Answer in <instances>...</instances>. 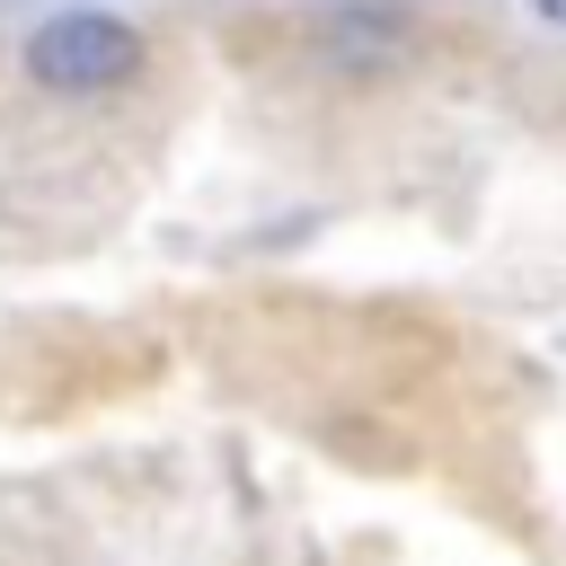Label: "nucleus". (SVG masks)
<instances>
[{
	"instance_id": "nucleus-2",
	"label": "nucleus",
	"mask_w": 566,
	"mask_h": 566,
	"mask_svg": "<svg viewBox=\"0 0 566 566\" xmlns=\"http://www.w3.org/2000/svg\"><path fill=\"white\" fill-rule=\"evenodd\" d=\"M407 44H416V27H407L398 9H380V0H336V9L318 18V53H327V71H345V80L398 71Z\"/></svg>"
},
{
	"instance_id": "nucleus-1",
	"label": "nucleus",
	"mask_w": 566,
	"mask_h": 566,
	"mask_svg": "<svg viewBox=\"0 0 566 566\" xmlns=\"http://www.w3.org/2000/svg\"><path fill=\"white\" fill-rule=\"evenodd\" d=\"M27 80L35 88H53V97H106V88H124L142 62H150V44H142V27H124L115 9H62V18H44L35 35H27Z\"/></svg>"
},
{
	"instance_id": "nucleus-3",
	"label": "nucleus",
	"mask_w": 566,
	"mask_h": 566,
	"mask_svg": "<svg viewBox=\"0 0 566 566\" xmlns=\"http://www.w3.org/2000/svg\"><path fill=\"white\" fill-rule=\"evenodd\" d=\"M531 9H539V18H557V27H566V0H531Z\"/></svg>"
}]
</instances>
